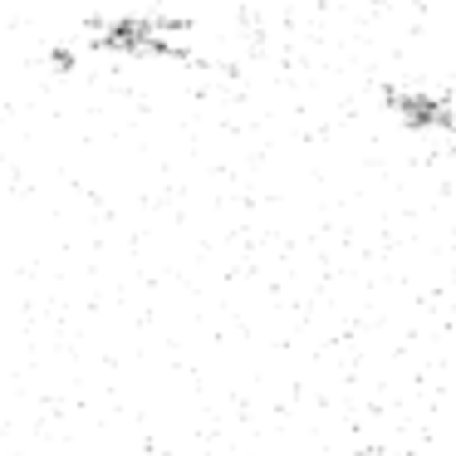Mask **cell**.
<instances>
[{"mask_svg":"<svg viewBox=\"0 0 456 456\" xmlns=\"http://www.w3.org/2000/svg\"><path fill=\"white\" fill-rule=\"evenodd\" d=\"M393 109L407 128L452 133V103H446V94H393Z\"/></svg>","mask_w":456,"mask_h":456,"instance_id":"obj_1","label":"cell"}]
</instances>
